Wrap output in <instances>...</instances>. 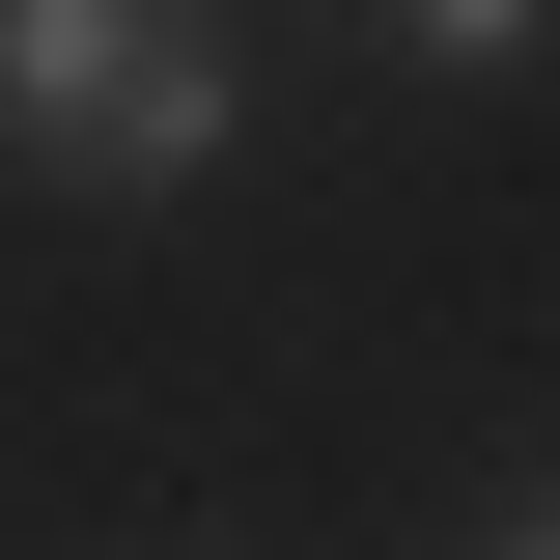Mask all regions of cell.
<instances>
[{"label":"cell","mask_w":560,"mask_h":560,"mask_svg":"<svg viewBox=\"0 0 560 560\" xmlns=\"http://www.w3.org/2000/svg\"><path fill=\"white\" fill-rule=\"evenodd\" d=\"M224 140H253L224 0H0V168H57V197H197Z\"/></svg>","instance_id":"6da1fadb"},{"label":"cell","mask_w":560,"mask_h":560,"mask_svg":"<svg viewBox=\"0 0 560 560\" xmlns=\"http://www.w3.org/2000/svg\"><path fill=\"white\" fill-rule=\"evenodd\" d=\"M533 28H560V0H393V57H448V84H504Z\"/></svg>","instance_id":"7a4b0ae2"},{"label":"cell","mask_w":560,"mask_h":560,"mask_svg":"<svg viewBox=\"0 0 560 560\" xmlns=\"http://www.w3.org/2000/svg\"><path fill=\"white\" fill-rule=\"evenodd\" d=\"M504 560H560V504H504Z\"/></svg>","instance_id":"3957f363"}]
</instances>
